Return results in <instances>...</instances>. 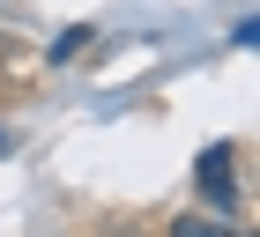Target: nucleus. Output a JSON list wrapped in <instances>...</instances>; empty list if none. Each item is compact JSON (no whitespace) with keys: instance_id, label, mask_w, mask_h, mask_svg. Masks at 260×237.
<instances>
[{"instance_id":"f257e3e1","label":"nucleus","mask_w":260,"mask_h":237,"mask_svg":"<svg viewBox=\"0 0 260 237\" xmlns=\"http://www.w3.org/2000/svg\"><path fill=\"white\" fill-rule=\"evenodd\" d=\"M231 163H238V148L231 141H208L201 148V163H193V185H201V215H238L245 208V193H238V178H231Z\"/></svg>"},{"instance_id":"f03ea898","label":"nucleus","mask_w":260,"mask_h":237,"mask_svg":"<svg viewBox=\"0 0 260 237\" xmlns=\"http://www.w3.org/2000/svg\"><path fill=\"white\" fill-rule=\"evenodd\" d=\"M164 237H253V230H238V222H223V215H179Z\"/></svg>"},{"instance_id":"7ed1b4c3","label":"nucleus","mask_w":260,"mask_h":237,"mask_svg":"<svg viewBox=\"0 0 260 237\" xmlns=\"http://www.w3.org/2000/svg\"><path fill=\"white\" fill-rule=\"evenodd\" d=\"M75 52H89V22H67L60 37L45 45V67H75Z\"/></svg>"},{"instance_id":"20e7f679","label":"nucleus","mask_w":260,"mask_h":237,"mask_svg":"<svg viewBox=\"0 0 260 237\" xmlns=\"http://www.w3.org/2000/svg\"><path fill=\"white\" fill-rule=\"evenodd\" d=\"M0 148H8V126H0Z\"/></svg>"}]
</instances>
